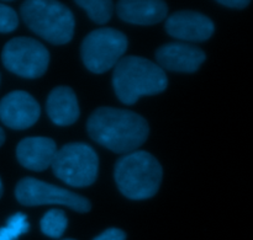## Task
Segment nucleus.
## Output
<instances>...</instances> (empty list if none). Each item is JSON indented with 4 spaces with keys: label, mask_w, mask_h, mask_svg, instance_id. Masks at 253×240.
I'll use <instances>...</instances> for the list:
<instances>
[{
    "label": "nucleus",
    "mask_w": 253,
    "mask_h": 240,
    "mask_svg": "<svg viewBox=\"0 0 253 240\" xmlns=\"http://www.w3.org/2000/svg\"><path fill=\"white\" fill-rule=\"evenodd\" d=\"M86 130L91 139L118 154L136 152L150 133L142 116L114 107L96 108L86 122Z\"/></svg>",
    "instance_id": "1"
},
{
    "label": "nucleus",
    "mask_w": 253,
    "mask_h": 240,
    "mask_svg": "<svg viewBox=\"0 0 253 240\" xmlns=\"http://www.w3.org/2000/svg\"><path fill=\"white\" fill-rule=\"evenodd\" d=\"M167 85L165 70L143 57L121 58L114 69V90L119 100L125 105H133L142 96L161 94Z\"/></svg>",
    "instance_id": "2"
},
{
    "label": "nucleus",
    "mask_w": 253,
    "mask_h": 240,
    "mask_svg": "<svg viewBox=\"0 0 253 240\" xmlns=\"http://www.w3.org/2000/svg\"><path fill=\"white\" fill-rule=\"evenodd\" d=\"M115 181L121 194L127 199H151L160 190L162 167L152 154L136 150L118 160Z\"/></svg>",
    "instance_id": "3"
},
{
    "label": "nucleus",
    "mask_w": 253,
    "mask_h": 240,
    "mask_svg": "<svg viewBox=\"0 0 253 240\" xmlns=\"http://www.w3.org/2000/svg\"><path fill=\"white\" fill-rule=\"evenodd\" d=\"M21 17L31 31L52 44H66L73 38L74 16L59 1L29 0L21 5Z\"/></svg>",
    "instance_id": "4"
},
{
    "label": "nucleus",
    "mask_w": 253,
    "mask_h": 240,
    "mask_svg": "<svg viewBox=\"0 0 253 240\" xmlns=\"http://www.w3.org/2000/svg\"><path fill=\"white\" fill-rule=\"evenodd\" d=\"M57 179L73 187L90 186L99 171V158L85 143H69L57 150L52 163Z\"/></svg>",
    "instance_id": "5"
},
{
    "label": "nucleus",
    "mask_w": 253,
    "mask_h": 240,
    "mask_svg": "<svg viewBox=\"0 0 253 240\" xmlns=\"http://www.w3.org/2000/svg\"><path fill=\"white\" fill-rule=\"evenodd\" d=\"M127 44L126 36L118 30L110 27L95 30L82 43L81 54L84 66L95 74L105 73L120 62Z\"/></svg>",
    "instance_id": "6"
},
{
    "label": "nucleus",
    "mask_w": 253,
    "mask_h": 240,
    "mask_svg": "<svg viewBox=\"0 0 253 240\" xmlns=\"http://www.w3.org/2000/svg\"><path fill=\"white\" fill-rule=\"evenodd\" d=\"M1 61L11 73L26 79H36L46 73L49 64V53L37 39L15 37L4 46Z\"/></svg>",
    "instance_id": "7"
},
{
    "label": "nucleus",
    "mask_w": 253,
    "mask_h": 240,
    "mask_svg": "<svg viewBox=\"0 0 253 240\" xmlns=\"http://www.w3.org/2000/svg\"><path fill=\"white\" fill-rule=\"evenodd\" d=\"M15 197L20 204L27 207L61 205L79 213H86L91 208L90 201L85 197L34 177H25L17 182Z\"/></svg>",
    "instance_id": "8"
},
{
    "label": "nucleus",
    "mask_w": 253,
    "mask_h": 240,
    "mask_svg": "<svg viewBox=\"0 0 253 240\" xmlns=\"http://www.w3.org/2000/svg\"><path fill=\"white\" fill-rule=\"evenodd\" d=\"M41 115L39 103L26 91H12L0 101V121L12 130H26Z\"/></svg>",
    "instance_id": "9"
},
{
    "label": "nucleus",
    "mask_w": 253,
    "mask_h": 240,
    "mask_svg": "<svg viewBox=\"0 0 253 240\" xmlns=\"http://www.w3.org/2000/svg\"><path fill=\"white\" fill-rule=\"evenodd\" d=\"M166 31L182 41L204 42L212 36L215 25L197 11H178L166 20Z\"/></svg>",
    "instance_id": "10"
},
{
    "label": "nucleus",
    "mask_w": 253,
    "mask_h": 240,
    "mask_svg": "<svg viewBox=\"0 0 253 240\" xmlns=\"http://www.w3.org/2000/svg\"><path fill=\"white\" fill-rule=\"evenodd\" d=\"M204 51L188 43H167L156 52V59L162 69L179 73H194L205 61Z\"/></svg>",
    "instance_id": "11"
},
{
    "label": "nucleus",
    "mask_w": 253,
    "mask_h": 240,
    "mask_svg": "<svg viewBox=\"0 0 253 240\" xmlns=\"http://www.w3.org/2000/svg\"><path fill=\"white\" fill-rule=\"evenodd\" d=\"M57 145L48 137H27L17 144L16 158L20 164L32 171H43L51 167Z\"/></svg>",
    "instance_id": "12"
},
{
    "label": "nucleus",
    "mask_w": 253,
    "mask_h": 240,
    "mask_svg": "<svg viewBox=\"0 0 253 240\" xmlns=\"http://www.w3.org/2000/svg\"><path fill=\"white\" fill-rule=\"evenodd\" d=\"M119 17L128 24L155 25L167 16V4L158 0H125L116 6Z\"/></svg>",
    "instance_id": "13"
},
{
    "label": "nucleus",
    "mask_w": 253,
    "mask_h": 240,
    "mask_svg": "<svg viewBox=\"0 0 253 240\" xmlns=\"http://www.w3.org/2000/svg\"><path fill=\"white\" fill-rule=\"evenodd\" d=\"M47 115L57 126H71L81 115L78 100L68 86H57L49 93L46 103Z\"/></svg>",
    "instance_id": "14"
},
{
    "label": "nucleus",
    "mask_w": 253,
    "mask_h": 240,
    "mask_svg": "<svg viewBox=\"0 0 253 240\" xmlns=\"http://www.w3.org/2000/svg\"><path fill=\"white\" fill-rule=\"evenodd\" d=\"M67 226H68V219L66 213L61 209H51L46 212L41 219L42 233L49 238H61L66 232Z\"/></svg>",
    "instance_id": "15"
},
{
    "label": "nucleus",
    "mask_w": 253,
    "mask_h": 240,
    "mask_svg": "<svg viewBox=\"0 0 253 240\" xmlns=\"http://www.w3.org/2000/svg\"><path fill=\"white\" fill-rule=\"evenodd\" d=\"M76 2L85 10L88 16L96 24H106L113 16L114 5L109 0H79Z\"/></svg>",
    "instance_id": "16"
},
{
    "label": "nucleus",
    "mask_w": 253,
    "mask_h": 240,
    "mask_svg": "<svg viewBox=\"0 0 253 240\" xmlns=\"http://www.w3.org/2000/svg\"><path fill=\"white\" fill-rule=\"evenodd\" d=\"M30 229L26 216L21 212L15 213L6 222V226L0 228V240H16Z\"/></svg>",
    "instance_id": "17"
},
{
    "label": "nucleus",
    "mask_w": 253,
    "mask_h": 240,
    "mask_svg": "<svg viewBox=\"0 0 253 240\" xmlns=\"http://www.w3.org/2000/svg\"><path fill=\"white\" fill-rule=\"evenodd\" d=\"M19 17L12 7L0 2V34H9L16 30Z\"/></svg>",
    "instance_id": "18"
},
{
    "label": "nucleus",
    "mask_w": 253,
    "mask_h": 240,
    "mask_svg": "<svg viewBox=\"0 0 253 240\" xmlns=\"http://www.w3.org/2000/svg\"><path fill=\"white\" fill-rule=\"evenodd\" d=\"M126 234L124 233L121 229L118 228H110L106 229L101 234H99L94 240H125Z\"/></svg>",
    "instance_id": "19"
},
{
    "label": "nucleus",
    "mask_w": 253,
    "mask_h": 240,
    "mask_svg": "<svg viewBox=\"0 0 253 240\" xmlns=\"http://www.w3.org/2000/svg\"><path fill=\"white\" fill-rule=\"evenodd\" d=\"M217 2L224 6L231 7V9H245L250 4V1L247 0H220Z\"/></svg>",
    "instance_id": "20"
},
{
    "label": "nucleus",
    "mask_w": 253,
    "mask_h": 240,
    "mask_svg": "<svg viewBox=\"0 0 253 240\" xmlns=\"http://www.w3.org/2000/svg\"><path fill=\"white\" fill-rule=\"evenodd\" d=\"M4 142H5V133L4 131H2V128L0 127V147L4 144Z\"/></svg>",
    "instance_id": "21"
},
{
    "label": "nucleus",
    "mask_w": 253,
    "mask_h": 240,
    "mask_svg": "<svg viewBox=\"0 0 253 240\" xmlns=\"http://www.w3.org/2000/svg\"><path fill=\"white\" fill-rule=\"evenodd\" d=\"M2 192H4V187H2V181H1V177H0V199L2 196Z\"/></svg>",
    "instance_id": "22"
},
{
    "label": "nucleus",
    "mask_w": 253,
    "mask_h": 240,
    "mask_svg": "<svg viewBox=\"0 0 253 240\" xmlns=\"http://www.w3.org/2000/svg\"><path fill=\"white\" fill-rule=\"evenodd\" d=\"M66 240H73V239H66Z\"/></svg>",
    "instance_id": "23"
}]
</instances>
